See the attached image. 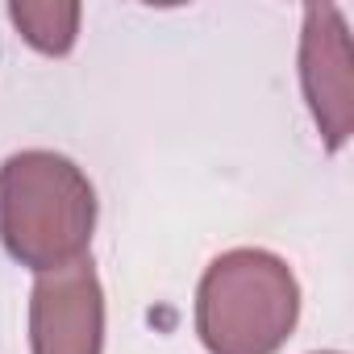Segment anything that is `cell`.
Returning <instances> with one entry per match:
<instances>
[{"instance_id": "5b68a950", "label": "cell", "mask_w": 354, "mask_h": 354, "mask_svg": "<svg viewBox=\"0 0 354 354\" xmlns=\"http://www.w3.org/2000/svg\"><path fill=\"white\" fill-rule=\"evenodd\" d=\"M80 17L84 9L75 0H13L9 5V21L21 30V38L50 59L71 55L75 38H80Z\"/></svg>"}, {"instance_id": "7a4b0ae2", "label": "cell", "mask_w": 354, "mask_h": 354, "mask_svg": "<svg viewBox=\"0 0 354 354\" xmlns=\"http://www.w3.org/2000/svg\"><path fill=\"white\" fill-rule=\"evenodd\" d=\"M296 321L300 283L271 250H225L201 275L196 333L209 354H279Z\"/></svg>"}, {"instance_id": "3957f363", "label": "cell", "mask_w": 354, "mask_h": 354, "mask_svg": "<svg viewBox=\"0 0 354 354\" xmlns=\"http://www.w3.org/2000/svg\"><path fill=\"white\" fill-rule=\"evenodd\" d=\"M300 88L329 154L354 133V50L342 9L304 5L300 26Z\"/></svg>"}, {"instance_id": "6da1fadb", "label": "cell", "mask_w": 354, "mask_h": 354, "mask_svg": "<svg viewBox=\"0 0 354 354\" xmlns=\"http://www.w3.org/2000/svg\"><path fill=\"white\" fill-rule=\"evenodd\" d=\"M96 188L59 150H17L0 162V242L34 275L88 259Z\"/></svg>"}, {"instance_id": "277c9868", "label": "cell", "mask_w": 354, "mask_h": 354, "mask_svg": "<svg viewBox=\"0 0 354 354\" xmlns=\"http://www.w3.org/2000/svg\"><path fill=\"white\" fill-rule=\"evenodd\" d=\"M34 354H104V288L92 259L46 271L30 292Z\"/></svg>"}, {"instance_id": "8992f818", "label": "cell", "mask_w": 354, "mask_h": 354, "mask_svg": "<svg viewBox=\"0 0 354 354\" xmlns=\"http://www.w3.org/2000/svg\"><path fill=\"white\" fill-rule=\"evenodd\" d=\"M321 354H337V350H321Z\"/></svg>"}]
</instances>
